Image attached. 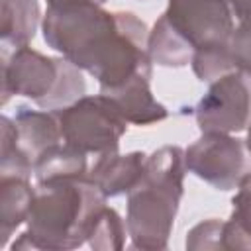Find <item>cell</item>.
<instances>
[{
  "mask_svg": "<svg viewBox=\"0 0 251 251\" xmlns=\"http://www.w3.org/2000/svg\"><path fill=\"white\" fill-rule=\"evenodd\" d=\"M104 202L106 196L86 175L39 180L27 212L29 227L22 237L29 239L31 247H78Z\"/></svg>",
  "mask_w": 251,
  "mask_h": 251,
  "instance_id": "1",
  "label": "cell"
},
{
  "mask_svg": "<svg viewBox=\"0 0 251 251\" xmlns=\"http://www.w3.org/2000/svg\"><path fill=\"white\" fill-rule=\"evenodd\" d=\"M143 165H145L143 153L118 155V151H114L98 157V161L88 173V178L100 188V192L106 198L118 196L133 188V184L139 180L143 173Z\"/></svg>",
  "mask_w": 251,
  "mask_h": 251,
  "instance_id": "10",
  "label": "cell"
},
{
  "mask_svg": "<svg viewBox=\"0 0 251 251\" xmlns=\"http://www.w3.org/2000/svg\"><path fill=\"white\" fill-rule=\"evenodd\" d=\"M65 143L80 153L106 155L118 151V139L127 129L120 108L104 94L82 96L67 108L55 110Z\"/></svg>",
  "mask_w": 251,
  "mask_h": 251,
  "instance_id": "4",
  "label": "cell"
},
{
  "mask_svg": "<svg viewBox=\"0 0 251 251\" xmlns=\"http://www.w3.org/2000/svg\"><path fill=\"white\" fill-rule=\"evenodd\" d=\"M37 18V0H2V45L25 47L35 35Z\"/></svg>",
  "mask_w": 251,
  "mask_h": 251,
  "instance_id": "11",
  "label": "cell"
},
{
  "mask_svg": "<svg viewBox=\"0 0 251 251\" xmlns=\"http://www.w3.org/2000/svg\"><path fill=\"white\" fill-rule=\"evenodd\" d=\"M249 126H251V122H249ZM245 143H247V149L251 151V127H249V135H247V141Z\"/></svg>",
  "mask_w": 251,
  "mask_h": 251,
  "instance_id": "15",
  "label": "cell"
},
{
  "mask_svg": "<svg viewBox=\"0 0 251 251\" xmlns=\"http://www.w3.org/2000/svg\"><path fill=\"white\" fill-rule=\"evenodd\" d=\"M186 169L220 190L235 188L251 173L247 143L227 133H204L186 151Z\"/></svg>",
  "mask_w": 251,
  "mask_h": 251,
  "instance_id": "6",
  "label": "cell"
},
{
  "mask_svg": "<svg viewBox=\"0 0 251 251\" xmlns=\"http://www.w3.org/2000/svg\"><path fill=\"white\" fill-rule=\"evenodd\" d=\"M161 18L194 53L229 45L235 29L226 0H169Z\"/></svg>",
  "mask_w": 251,
  "mask_h": 251,
  "instance_id": "5",
  "label": "cell"
},
{
  "mask_svg": "<svg viewBox=\"0 0 251 251\" xmlns=\"http://www.w3.org/2000/svg\"><path fill=\"white\" fill-rule=\"evenodd\" d=\"M229 59L235 71L251 76V24H239L229 37Z\"/></svg>",
  "mask_w": 251,
  "mask_h": 251,
  "instance_id": "13",
  "label": "cell"
},
{
  "mask_svg": "<svg viewBox=\"0 0 251 251\" xmlns=\"http://www.w3.org/2000/svg\"><path fill=\"white\" fill-rule=\"evenodd\" d=\"M233 196V212L227 224H224L222 235L226 247H251V173L237 184Z\"/></svg>",
  "mask_w": 251,
  "mask_h": 251,
  "instance_id": "12",
  "label": "cell"
},
{
  "mask_svg": "<svg viewBox=\"0 0 251 251\" xmlns=\"http://www.w3.org/2000/svg\"><path fill=\"white\" fill-rule=\"evenodd\" d=\"M4 59V98L22 94L45 110H61L82 98L84 80L69 59H51L33 49L20 47Z\"/></svg>",
  "mask_w": 251,
  "mask_h": 251,
  "instance_id": "3",
  "label": "cell"
},
{
  "mask_svg": "<svg viewBox=\"0 0 251 251\" xmlns=\"http://www.w3.org/2000/svg\"><path fill=\"white\" fill-rule=\"evenodd\" d=\"M239 24H251V0H226Z\"/></svg>",
  "mask_w": 251,
  "mask_h": 251,
  "instance_id": "14",
  "label": "cell"
},
{
  "mask_svg": "<svg viewBox=\"0 0 251 251\" xmlns=\"http://www.w3.org/2000/svg\"><path fill=\"white\" fill-rule=\"evenodd\" d=\"M47 2H51V0H47ZM90 2H96V4H104L106 0H90Z\"/></svg>",
  "mask_w": 251,
  "mask_h": 251,
  "instance_id": "16",
  "label": "cell"
},
{
  "mask_svg": "<svg viewBox=\"0 0 251 251\" xmlns=\"http://www.w3.org/2000/svg\"><path fill=\"white\" fill-rule=\"evenodd\" d=\"M149 78H151V73H139L127 82H124L122 86L104 94L120 108L122 116L129 124L147 126L167 118V108L151 96Z\"/></svg>",
  "mask_w": 251,
  "mask_h": 251,
  "instance_id": "9",
  "label": "cell"
},
{
  "mask_svg": "<svg viewBox=\"0 0 251 251\" xmlns=\"http://www.w3.org/2000/svg\"><path fill=\"white\" fill-rule=\"evenodd\" d=\"M61 141L65 139L55 110L35 112L25 106L18 108V114L14 116V143L18 151L31 163V169L41 153Z\"/></svg>",
  "mask_w": 251,
  "mask_h": 251,
  "instance_id": "8",
  "label": "cell"
},
{
  "mask_svg": "<svg viewBox=\"0 0 251 251\" xmlns=\"http://www.w3.org/2000/svg\"><path fill=\"white\" fill-rule=\"evenodd\" d=\"M186 157L180 147H161L145 159L143 173L127 192V233L135 247H167L178 200Z\"/></svg>",
  "mask_w": 251,
  "mask_h": 251,
  "instance_id": "2",
  "label": "cell"
},
{
  "mask_svg": "<svg viewBox=\"0 0 251 251\" xmlns=\"http://www.w3.org/2000/svg\"><path fill=\"white\" fill-rule=\"evenodd\" d=\"M192 110L202 133H231L245 129L251 122L249 75L231 71L216 78Z\"/></svg>",
  "mask_w": 251,
  "mask_h": 251,
  "instance_id": "7",
  "label": "cell"
}]
</instances>
